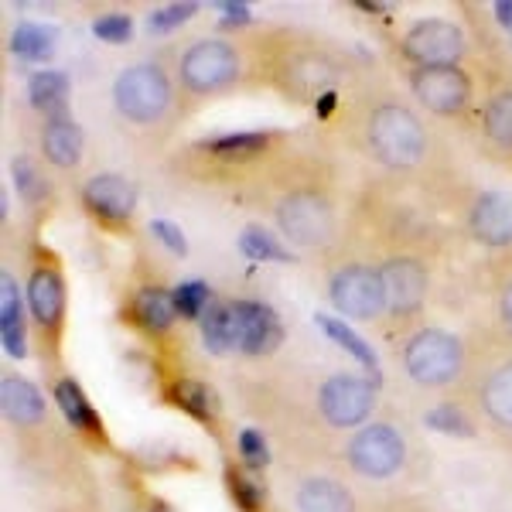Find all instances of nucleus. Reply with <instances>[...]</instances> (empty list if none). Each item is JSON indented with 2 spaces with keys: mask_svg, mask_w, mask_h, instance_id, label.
<instances>
[{
  "mask_svg": "<svg viewBox=\"0 0 512 512\" xmlns=\"http://www.w3.org/2000/svg\"><path fill=\"white\" fill-rule=\"evenodd\" d=\"M263 65H267V79L274 82L277 93L304 106H321L328 96H335V86L342 82L338 55L328 45L304 35L270 38Z\"/></svg>",
  "mask_w": 512,
  "mask_h": 512,
  "instance_id": "1",
  "label": "nucleus"
},
{
  "mask_svg": "<svg viewBox=\"0 0 512 512\" xmlns=\"http://www.w3.org/2000/svg\"><path fill=\"white\" fill-rule=\"evenodd\" d=\"M362 140L373 161L396 175H410L431 158V130L410 106L396 99H379L369 106L362 117Z\"/></svg>",
  "mask_w": 512,
  "mask_h": 512,
  "instance_id": "2",
  "label": "nucleus"
},
{
  "mask_svg": "<svg viewBox=\"0 0 512 512\" xmlns=\"http://www.w3.org/2000/svg\"><path fill=\"white\" fill-rule=\"evenodd\" d=\"M243 76V52L229 38H198L178 59V93L192 103L229 93Z\"/></svg>",
  "mask_w": 512,
  "mask_h": 512,
  "instance_id": "3",
  "label": "nucleus"
},
{
  "mask_svg": "<svg viewBox=\"0 0 512 512\" xmlns=\"http://www.w3.org/2000/svg\"><path fill=\"white\" fill-rule=\"evenodd\" d=\"M274 219L280 233L301 250H325L338 233V212L325 188L294 185L284 188L274 202Z\"/></svg>",
  "mask_w": 512,
  "mask_h": 512,
  "instance_id": "4",
  "label": "nucleus"
},
{
  "mask_svg": "<svg viewBox=\"0 0 512 512\" xmlns=\"http://www.w3.org/2000/svg\"><path fill=\"white\" fill-rule=\"evenodd\" d=\"M403 373L410 376V383L424 386V390H444L454 386L465 376V345L458 335L444 332V328L420 325L407 335L400 349Z\"/></svg>",
  "mask_w": 512,
  "mask_h": 512,
  "instance_id": "5",
  "label": "nucleus"
},
{
  "mask_svg": "<svg viewBox=\"0 0 512 512\" xmlns=\"http://www.w3.org/2000/svg\"><path fill=\"white\" fill-rule=\"evenodd\" d=\"M175 79L168 76L164 62H137L123 69L117 82H113V106L127 123L137 127H158V123L171 113L175 103Z\"/></svg>",
  "mask_w": 512,
  "mask_h": 512,
  "instance_id": "6",
  "label": "nucleus"
},
{
  "mask_svg": "<svg viewBox=\"0 0 512 512\" xmlns=\"http://www.w3.org/2000/svg\"><path fill=\"white\" fill-rule=\"evenodd\" d=\"M328 297L342 315L355 321H379L386 315V291L379 267L362 260L338 263L328 277Z\"/></svg>",
  "mask_w": 512,
  "mask_h": 512,
  "instance_id": "7",
  "label": "nucleus"
},
{
  "mask_svg": "<svg viewBox=\"0 0 512 512\" xmlns=\"http://www.w3.org/2000/svg\"><path fill=\"white\" fill-rule=\"evenodd\" d=\"M345 461L362 478H390L407 465V437L400 427L376 420L352 434V441L345 444Z\"/></svg>",
  "mask_w": 512,
  "mask_h": 512,
  "instance_id": "8",
  "label": "nucleus"
},
{
  "mask_svg": "<svg viewBox=\"0 0 512 512\" xmlns=\"http://www.w3.org/2000/svg\"><path fill=\"white\" fill-rule=\"evenodd\" d=\"M379 277H383L386 291V315L396 325H410L424 315L427 291H431V274H427L424 260L410 253H396L390 260L379 263Z\"/></svg>",
  "mask_w": 512,
  "mask_h": 512,
  "instance_id": "9",
  "label": "nucleus"
},
{
  "mask_svg": "<svg viewBox=\"0 0 512 512\" xmlns=\"http://www.w3.org/2000/svg\"><path fill=\"white\" fill-rule=\"evenodd\" d=\"M376 410V383L359 373H335L318 386V414L335 431L366 427Z\"/></svg>",
  "mask_w": 512,
  "mask_h": 512,
  "instance_id": "10",
  "label": "nucleus"
},
{
  "mask_svg": "<svg viewBox=\"0 0 512 512\" xmlns=\"http://www.w3.org/2000/svg\"><path fill=\"white\" fill-rule=\"evenodd\" d=\"M465 31L448 18L414 21L400 38V55L414 69H434V65H458L465 59Z\"/></svg>",
  "mask_w": 512,
  "mask_h": 512,
  "instance_id": "11",
  "label": "nucleus"
},
{
  "mask_svg": "<svg viewBox=\"0 0 512 512\" xmlns=\"http://www.w3.org/2000/svg\"><path fill=\"white\" fill-rule=\"evenodd\" d=\"M410 89L431 117L458 120L472 103V76L461 65H434L410 72Z\"/></svg>",
  "mask_w": 512,
  "mask_h": 512,
  "instance_id": "12",
  "label": "nucleus"
},
{
  "mask_svg": "<svg viewBox=\"0 0 512 512\" xmlns=\"http://www.w3.org/2000/svg\"><path fill=\"white\" fill-rule=\"evenodd\" d=\"M28 308L48 345H59L65 332V280L55 263H38L28 280Z\"/></svg>",
  "mask_w": 512,
  "mask_h": 512,
  "instance_id": "13",
  "label": "nucleus"
},
{
  "mask_svg": "<svg viewBox=\"0 0 512 512\" xmlns=\"http://www.w3.org/2000/svg\"><path fill=\"white\" fill-rule=\"evenodd\" d=\"M82 205L106 229H127L137 209V188L123 175H93L82 185Z\"/></svg>",
  "mask_w": 512,
  "mask_h": 512,
  "instance_id": "14",
  "label": "nucleus"
},
{
  "mask_svg": "<svg viewBox=\"0 0 512 512\" xmlns=\"http://www.w3.org/2000/svg\"><path fill=\"white\" fill-rule=\"evenodd\" d=\"M468 236L489 250H509L512 246V195L509 192H482L468 205L465 216Z\"/></svg>",
  "mask_w": 512,
  "mask_h": 512,
  "instance_id": "15",
  "label": "nucleus"
},
{
  "mask_svg": "<svg viewBox=\"0 0 512 512\" xmlns=\"http://www.w3.org/2000/svg\"><path fill=\"white\" fill-rule=\"evenodd\" d=\"M236 318V349L246 355H270L284 342V325L274 315V308L263 301H233Z\"/></svg>",
  "mask_w": 512,
  "mask_h": 512,
  "instance_id": "16",
  "label": "nucleus"
},
{
  "mask_svg": "<svg viewBox=\"0 0 512 512\" xmlns=\"http://www.w3.org/2000/svg\"><path fill=\"white\" fill-rule=\"evenodd\" d=\"M478 137L489 158L512 164V86H502L482 103L478 113Z\"/></svg>",
  "mask_w": 512,
  "mask_h": 512,
  "instance_id": "17",
  "label": "nucleus"
},
{
  "mask_svg": "<svg viewBox=\"0 0 512 512\" xmlns=\"http://www.w3.org/2000/svg\"><path fill=\"white\" fill-rule=\"evenodd\" d=\"M478 407L499 434H512V355L492 362L478 379Z\"/></svg>",
  "mask_w": 512,
  "mask_h": 512,
  "instance_id": "18",
  "label": "nucleus"
},
{
  "mask_svg": "<svg viewBox=\"0 0 512 512\" xmlns=\"http://www.w3.org/2000/svg\"><path fill=\"white\" fill-rule=\"evenodd\" d=\"M127 318L147 335L171 332V325H175V318H178L175 294L164 291V287H158V284L140 287V291L130 297V304H127Z\"/></svg>",
  "mask_w": 512,
  "mask_h": 512,
  "instance_id": "19",
  "label": "nucleus"
},
{
  "mask_svg": "<svg viewBox=\"0 0 512 512\" xmlns=\"http://www.w3.org/2000/svg\"><path fill=\"white\" fill-rule=\"evenodd\" d=\"M0 410L14 427H38L45 424V396L31 379L4 376L0 379Z\"/></svg>",
  "mask_w": 512,
  "mask_h": 512,
  "instance_id": "20",
  "label": "nucleus"
},
{
  "mask_svg": "<svg viewBox=\"0 0 512 512\" xmlns=\"http://www.w3.org/2000/svg\"><path fill=\"white\" fill-rule=\"evenodd\" d=\"M297 512H355V495L349 485L328 475H311L297 485Z\"/></svg>",
  "mask_w": 512,
  "mask_h": 512,
  "instance_id": "21",
  "label": "nucleus"
},
{
  "mask_svg": "<svg viewBox=\"0 0 512 512\" xmlns=\"http://www.w3.org/2000/svg\"><path fill=\"white\" fill-rule=\"evenodd\" d=\"M82 130L76 120L59 117V120H45V130H41V154L52 168L69 171L76 168L82 158Z\"/></svg>",
  "mask_w": 512,
  "mask_h": 512,
  "instance_id": "22",
  "label": "nucleus"
},
{
  "mask_svg": "<svg viewBox=\"0 0 512 512\" xmlns=\"http://www.w3.org/2000/svg\"><path fill=\"white\" fill-rule=\"evenodd\" d=\"M55 400H59V410L65 414V420H69L79 434L103 441V424H99L96 410L89 407L86 393L79 390L76 379H59V383H55Z\"/></svg>",
  "mask_w": 512,
  "mask_h": 512,
  "instance_id": "23",
  "label": "nucleus"
},
{
  "mask_svg": "<svg viewBox=\"0 0 512 512\" xmlns=\"http://www.w3.org/2000/svg\"><path fill=\"white\" fill-rule=\"evenodd\" d=\"M31 106L38 113H45V120L65 117V106H69V76L62 72H38L28 86Z\"/></svg>",
  "mask_w": 512,
  "mask_h": 512,
  "instance_id": "24",
  "label": "nucleus"
},
{
  "mask_svg": "<svg viewBox=\"0 0 512 512\" xmlns=\"http://www.w3.org/2000/svg\"><path fill=\"white\" fill-rule=\"evenodd\" d=\"M202 342L212 355L236 349V318L233 301H212L202 315Z\"/></svg>",
  "mask_w": 512,
  "mask_h": 512,
  "instance_id": "25",
  "label": "nucleus"
},
{
  "mask_svg": "<svg viewBox=\"0 0 512 512\" xmlns=\"http://www.w3.org/2000/svg\"><path fill=\"white\" fill-rule=\"evenodd\" d=\"M0 328H4V349L21 359L24 355V321H21V301H18V287L14 277L0 274Z\"/></svg>",
  "mask_w": 512,
  "mask_h": 512,
  "instance_id": "26",
  "label": "nucleus"
},
{
  "mask_svg": "<svg viewBox=\"0 0 512 512\" xmlns=\"http://www.w3.org/2000/svg\"><path fill=\"white\" fill-rule=\"evenodd\" d=\"M168 400L175 403L178 410H185L188 417L202 420V424L216 420V396H212V390L202 379H178V383H171Z\"/></svg>",
  "mask_w": 512,
  "mask_h": 512,
  "instance_id": "27",
  "label": "nucleus"
},
{
  "mask_svg": "<svg viewBox=\"0 0 512 512\" xmlns=\"http://www.w3.org/2000/svg\"><path fill=\"white\" fill-rule=\"evenodd\" d=\"M55 48V31L52 28H41V24H18L11 35V52L18 55L24 62H38L48 59Z\"/></svg>",
  "mask_w": 512,
  "mask_h": 512,
  "instance_id": "28",
  "label": "nucleus"
},
{
  "mask_svg": "<svg viewBox=\"0 0 512 512\" xmlns=\"http://www.w3.org/2000/svg\"><path fill=\"white\" fill-rule=\"evenodd\" d=\"M267 134H229V137H212L205 144V151L216 154L222 161H250L253 154H260L267 147Z\"/></svg>",
  "mask_w": 512,
  "mask_h": 512,
  "instance_id": "29",
  "label": "nucleus"
},
{
  "mask_svg": "<svg viewBox=\"0 0 512 512\" xmlns=\"http://www.w3.org/2000/svg\"><path fill=\"white\" fill-rule=\"evenodd\" d=\"M11 175H14V188H18V195L28 205H38L48 198V178H45V171L38 168L35 158H24V154L21 158H14Z\"/></svg>",
  "mask_w": 512,
  "mask_h": 512,
  "instance_id": "30",
  "label": "nucleus"
},
{
  "mask_svg": "<svg viewBox=\"0 0 512 512\" xmlns=\"http://www.w3.org/2000/svg\"><path fill=\"white\" fill-rule=\"evenodd\" d=\"M226 485H229V495H233V502L243 512H260L263 509V489L243 472V468H229V472H226Z\"/></svg>",
  "mask_w": 512,
  "mask_h": 512,
  "instance_id": "31",
  "label": "nucleus"
},
{
  "mask_svg": "<svg viewBox=\"0 0 512 512\" xmlns=\"http://www.w3.org/2000/svg\"><path fill=\"white\" fill-rule=\"evenodd\" d=\"M175 304H178V315L202 318L205 308L212 304V294L202 280H185V284H178V291H175Z\"/></svg>",
  "mask_w": 512,
  "mask_h": 512,
  "instance_id": "32",
  "label": "nucleus"
},
{
  "mask_svg": "<svg viewBox=\"0 0 512 512\" xmlns=\"http://www.w3.org/2000/svg\"><path fill=\"white\" fill-rule=\"evenodd\" d=\"M321 321V328H328V335L335 338L338 345H345L352 355H359V362L362 366H369V369H376V359H373V352H369V345L362 342L359 335L355 332H349V328L342 325V321H335V318H318Z\"/></svg>",
  "mask_w": 512,
  "mask_h": 512,
  "instance_id": "33",
  "label": "nucleus"
},
{
  "mask_svg": "<svg viewBox=\"0 0 512 512\" xmlns=\"http://www.w3.org/2000/svg\"><path fill=\"white\" fill-rule=\"evenodd\" d=\"M130 31H134V21H130L127 14H103V18L93 21V35L99 41H110V45H120V41H127Z\"/></svg>",
  "mask_w": 512,
  "mask_h": 512,
  "instance_id": "34",
  "label": "nucleus"
},
{
  "mask_svg": "<svg viewBox=\"0 0 512 512\" xmlns=\"http://www.w3.org/2000/svg\"><path fill=\"white\" fill-rule=\"evenodd\" d=\"M495 318L499 328L512 338V267H506L495 280Z\"/></svg>",
  "mask_w": 512,
  "mask_h": 512,
  "instance_id": "35",
  "label": "nucleus"
},
{
  "mask_svg": "<svg viewBox=\"0 0 512 512\" xmlns=\"http://www.w3.org/2000/svg\"><path fill=\"white\" fill-rule=\"evenodd\" d=\"M236 448H239V458H243V468H250V472H256V468H263L270 461L267 441H263V437L256 434V431H243V434H239Z\"/></svg>",
  "mask_w": 512,
  "mask_h": 512,
  "instance_id": "36",
  "label": "nucleus"
},
{
  "mask_svg": "<svg viewBox=\"0 0 512 512\" xmlns=\"http://www.w3.org/2000/svg\"><path fill=\"white\" fill-rule=\"evenodd\" d=\"M243 250L250 253V256H256V260H287V253L280 250L274 239L263 233V229H256V226H250L243 233Z\"/></svg>",
  "mask_w": 512,
  "mask_h": 512,
  "instance_id": "37",
  "label": "nucleus"
},
{
  "mask_svg": "<svg viewBox=\"0 0 512 512\" xmlns=\"http://www.w3.org/2000/svg\"><path fill=\"white\" fill-rule=\"evenodd\" d=\"M198 11L195 4H168V7H161V11H154L151 14V31H158V35H164V31H175L181 21H188L192 14Z\"/></svg>",
  "mask_w": 512,
  "mask_h": 512,
  "instance_id": "38",
  "label": "nucleus"
},
{
  "mask_svg": "<svg viewBox=\"0 0 512 512\" xmlns=\"http://www.w3.org/2000/svg\"><path fill=\"white\" fill-rule=\"evenodd\" d=\"M151 233L161 239L164 246H168L171 253H178V256H185V236L178 233L175 226H171V222H164V219H154L151 222Z\"/></svg>",
  "mask_w": 512,
  "mask_h": 512,
  "instance_id": "39",
  "label": "nucleus"
},
{
  "mask_svg": "<svg viewBox=\"0 0 512 512\" xmlns=\"http://www.w3.org/2000/svg\"><path fill=\"white\" fill-rule=\"evenodd\" d=\"M431 424L444 434H472V424L458 410H454V417H444V410H437V414H431Z\"/></svg>",
  "mask_w": 512,
  "mask_h": 512,
  "instance_id": "40",
  "label": "nucleus"
},
{
  "mask_svg": "<svg viewBox=\"0 0 512 512\" xmlns=\"http://www.w3.org/2000/svg\"><path fill=\"white\" fill-rule=\"evenodd\" d=\"M147 512H175V509H171V506H168V502H154V506H151V509H147Z\"/></svg>",
  "mask_w": 512,
  "mask_h": 512,
  "instance_id": "41",
  "label": "nucleus"
}]
</instances>
